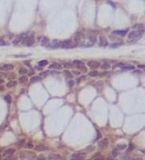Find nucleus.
<instances>
[{"label": "nucleus", "instance_id": "nucleus-1", "mask_svg": "<svg viewBox=\"0 0 145 160\" xmlns=\"http://www.w3.org/2000/svg\"><path fill=\"white\" fill-rule=\"evenodd\" d=\"M143 32H144V30H141V29L134 30V31H131V32L128 35V38H129V40H131V41L138 40L140 37L143 35Z\"/></svg>", "mask_w": 145, "mask_h": 160}, {"label": "nucleus", "instance_id": "nucleus-2", "mask_svg": "<svg viewBox=\"0 0 145 160\" xmlns=\"http://www.w3.org/2000/svg\"><path fill=\"white\" fill-rule=\"evenodd\" d=\"M34 37L33 36H29L28 34L24 37V38L22 39V45H24V46H26V47H30V46H32L33 44H34Z\"/></svg>", "mask_w": 145, "mask_h": 160}, {"label": "nucleus", "instance_id": "nucleus-3", "mask_svg": "<svg viewBox=\"0 0 145 160\" xmlns=\"http://www.w3.org/2000/svg\"><path fill=\"white\" fill-rule=\"evenodd\" d=\"M71 160H83L85 158V153L84 152H76L74 154H72Z\"/></svg>", "mask_w": 145, "mask_h": 160}, {"label": "nucleus", "instance_id": "nucleus-4", "mask_svg": "<svg viewBox=\"0 0 145 160\" xmlns=\"http://www.w3.org/2000/svg\"><path fill=\"white\" fill-rule=\"evenodd\" d=\"M75 47V45H72V40H67V41H61V45L60 48H70Z\"/></svg>", "mask_w": 145, "mask_h": 160}, {"label": "nucleus", "instance_id": "nucleus-5", "mask_svg": "<svg viewBox=\"0 0 145 160\" xmlns=\"http://www.w3.org/2000/svg\"><path fill=\"white\" fill-rule=\"evenodd\" d=\"M128 33V29H123V30H115L112 32L113 35H116V36H121V37H123L125 36L126 34Z\"/></svg>", "mask_w": 145, "mask_h": 160}, {"label": "nucleus", "instance_id": "nucleus-6", "mask_svg": "<svg viewBox=\"0 0 145 160\" xmlns=\"http://www.w3.org/2000/svg\"><path fill=\"white\" fill-rule=\"evenodd\" d=\"M35 150H37V151H45L48 150V147L45 145H36L35 147Z\"/></svg>", "mask_w": 145, "mask_h": 160}, {"label": "nucleus", "instance_id": "nucleus-7", "mask_svg": "<svg viewBox=\"0 0 145 160\" xmlns=\"http://www.w3.org/2000/svg\"><path fill=\"white\" fill-rule=\"evenodd\" d=\"M107 145H108V140L106 138H104V139H103L102 141L99 142V147H100V149H104V147L107 146Z\"/></svg>", "mask_w": 145, "mask_h": 160}, {"label": "nucleus", "instance_id": "nucleus-8", "mask_svg": "<svg viewBox=\"0 0 145 160\" xmlns=\"http://www.w3.org/2000/svg\"><path fill=\"white\" fill-rule=\"evenodd\" d=\"M14 66L11 65V64H4L2 66H0V70L1 71H10V70H13Z\"/></svg>", "mask_w": 145, "mask_h": 160}, {"label": "nucleus", "instance_id": "nucleus-9", "mask_svg": "<svg viewBox=\"0 0 145 160\" xmlns=\"http://www.w3.org/2000/svg\"><path fill=\"white\" fill-rule=\"evenodd\" d=\"M15 150L14 149H9V150H6L4 152H3V156L7 157V156H12L14 153H15Z\"/></svg>", "mask_w": 145, "mask_h": 160}, {"label": "nucleus", "instance_id": "nucleus-10", "mask_svg": "<svg viewBox=\"0 0 145 160\" xmlns=\"http://www.w3.org/2000/svg\"><path fill=\"white\" fill-rule=\"evenodd\" d=\"M88 66L92 69H96V68H98L100 66V63L99 62H97V61H89L88 62Z\"/></svg>", "mask_w": 145, "mask_h": 160}, {"label": "nucleus", "instance_id": "nucleus-11", "mask_svg": "<svg viewBox=\"0 0 145 160\" xmlns=\"http://www.w3.org/2000/svg\"><path fill=\"white\" fill-rule=\"evenodd\" d=\"M107 40L105 39V37H104V36H101L100 37V45L102 46V47H106L107 46Z\"/></svg>", "mask_w": 145, "mask_h": 160}, {"label": "nucleus", "instance_id": "nucleus-12", "mask_svg": "<svg viewBox=\"0 0 145 160\" xmlns=\"http://www.w3.org/2000/svg\"><path fill=\"white\" fill-rule=\"evenodd\" d=\"M48 44H50V40H48V38H46V37H43L42 40H41V45L44 46V47H46V46H48Z\"/></svg>", "mask_w": 145, "mask_h": 160}, {"label": "nucleus", "instance_id": "nucleus-13", "mask_svg": "<svg viewBox=\"0 0 145 160\" xmlns=\"http://www.w3.org/2000/svg\"><path fill=\"white\" fill-rule=\"evenodd\" d=\"M62 68V66L60 65L59 63H52L51 65H50V69H57V70H60Z\"/></svg>", "mask_w": 145, "mask_h": 160}, {"label": "nucleus", "instance_id": "nucleus-14", "mask_svg": "<svg viewBox=\"0 0 145 160\" xmlns=\"http://www.w3.org/2000/svg\"><path fill=\"white\" fill-rule=\"evenodd\" d=\"M72 64L76 65V66H78V67H82L84 65L83 62L80 61V60H74V61H72Z\"/></svg>", "mask_w": 145, "mask_h": 160}, {"label": "nucleus", "instance_id": "nucleus-15", "mask_svg": "<svg viewBox=\"0 0 145 160\" xmlns=\"http://www.w3.org/2000/svg\"><path fill=\"white\" fill-rule=\"evenodd\" d=\"M60 45H61V41H53L51 48H60Z\"/></svg>", "mask_w": 145, "mask_h": 160}, {"label": "nucleus", "instance_id": "nucleus-16", "mask_svg": "<svg viewBox=\"0 0 145 160\" xmlns=\"http://www.w3.org/2000/svg\"><path fill=\"white\" fill-rule=\"evenodd\" d=\"M41 80H42V77H40V76H34V77L31 78V82H39V81H41Z\"/></svg>", "mask_w": 145, "mask_h": 160}, {"label": "nucleus", "instance_id": "nucleus-17", "mask_svg": "<svg viewBox=\"0 0 145 160\" xmlns=\"http://www.w3.org/2000/svg\"><path fill=\"white\" fill-rule=\"evenodd\" d=\"M48 159H55V160H57V159H61V156L60 155H58V154H52V155H50V157H48Z\"/></svg>", "mask_w": 145, "mask_h": 160}, {"label": "nucleus", "instance_id": "nucleus-18", "mask_svg": "<svg viewBox=\"0 0 145 160\" xmlns=\"http://www.w3.org/2000/svg\"><path fill=\"white\" fill-rule=\"evenodd\" d=\"M16 82L15 81H10L8 83H7V87H14L15 85H16Z\"/></svg>", "mask_w": 145, "mask_h": 160}, {"label": "nucleus", "instance_id": "nucleus-19", "mask_svg": "<svg viewBox=\"0 0 145 160\" xmlns=\"http://www.w3.org/2000/svg\"><path fill=\"white\" fill-rule=\"evenodd\" d=\"M88 75L90 76V77H96V76H98L99 74H98V72H97L96 70H94V71H91V72H89V74Z\"/></svg>", "mask_w": 145, "mask_h": 160}, {"label": "nucleus", "instance_id": "nucleus-20", "mask_svg": "<svg viewBox=\"0 0 145 160\" xmlns=\"http://www.w3.org/2000/svg\"><path fill=\"white\" fill-rule=\"evenodd\" d=\"M19 82H22V83H23V82H27V77H26V76H21V77L19 78Z\"/></svg>", "mask_w": 145, "mask_h": 160}, {"label": "nucleus", "instance_id": "nucleus-21", "mask_svg": "<svg viewBox=\"0 0 145 160\" xmlns=\"http://www.w3.org/2000/svg\"><path fill=\"white\" fill-rule=\"evenodd\" d=\"M39 65L42 66V67H44V66L47 65V61H46V60H41L40 62H39Z\"/></svg>", "mask_w": 145, "mask_h": 160}, {"label": "nucleus", "instance_id": "nucleus-22", "mask_svg": "<svg viewBox=\"0 0 145 160\" xmlns=\"http://www.w3.org/2000/svg\"><path fill=\"white\" fill-rule=\"evenodd\" d=\"M4 99H5V101L7 102V103H11V101H12V98H11V96L10 95H6L5 97H4Z\"/></svg>", "mask_w": 145, "mask_h": 160}, {"label": "nucleus", "instance_id": "nucleus-23", "mask_svg": "<svg viewBox=\"0 0 145 160\" xmlns=\"http://www.w3.org/2000/svg\"><path fill=\"white\" fill-rule=\"evenodd\" d=\"M123 70H134L135 67L134 66H122Z\"/></svg>", "mask_w": 145, "mask_h": 160}, {"label": "nucleus", "instance_id": "nucleus-24", "mask_svg": "<svg viewBox=\"0 0 145 160\" xmlns=\"http://www.w3.org/2000/svg\"><path fill=\"white\" fill-rule=\"evenodd\" d=\"M68 85H69V87H71V88H72V87L75 85V82L72 81V80H70V81L68 82Z\"/></svg>", "mask_w": 145, "mask_h": 160}, {"label": "nucleus", "instance_id": "nucleus-25", "mask_svg": "<svg viewBox=\"0 0 145 160\" xmlns=\"http://www.w3.org/2000/svg\"><path fill=\"white\" fill-rule=\"evenodd\" d=\"M89 38H90L91 42L94 43V42L96 41V35H95V34H93V35H89Z\"/></svg>", "mask_w": 145, "mask_h": 160}, {"label": "nucleus", "instance_id": "nucleus-26", "mask_svg": "<svg viewBox=\"0 0 145 160\" xmlns=\"http://www.w3.org/2000/svg\"><path fill=\"white\" fill-rule=\"evenodd\" d=\"M2 160H17V157H15V156H7V158H4Z\"/></svg>", "mask_w": 145, "mask_h": 160}, {"label": "nucleus", "instance_id": "nucleus-27", "mask_svg": "<svg viewBox=\"0 0 145 160\" xmlns=\"http://www.w3.org/2000/svg\"><path fill=\"white\" fill-rule=\"evenodd\" d=\"M102 68L103 69H108V68H110V64H108V63H104L102 65Z\"/></svg>", "mask_w": 145, "mask_h": 160}, {"label": "nucleus", "instance_id": "nucleus-28", "mask_svg": "<svg viewBox=\"0 0 145 160\" xmlns=\"http://www.w3.org/2000/svg\"><path fill=\"white\" fill-rule=\"evenodd\" d=\"M25 73H27V70H26V69H24V68L19 69V74H21V75H24Z\"/></svg>", "mask_w": 145, "mask_h": 160}, {"label": "nucleus", "instance_id": "nucleus-29", "mask_svg": "<svg viewBox=\"0 0 145 160\" xmlns=\"http://www.w3.org/2000/svg\"><path fill=\"white\" fill-rule=\"evenodd\" d=\"M126 145H118L117 146V150H124V149H126Z\"/></svg>", "mask_w": 145, "mask_h": 160}, {"label": "nucleus", "instance_id": "nucleus-30", "mask_svg": "<svg viewBox=\"0 0 145 160\" xmlns=\"http://www.w3.org/2000/svg\"><path fill=\"white\" fill-rule=\"evenodd\" d=\"M64 74H65V76H66V77H68V78H72V75L70 74L69 71H64Z\"/></svg>", "mask_w": 145, "mask_h": 160}, {"label": "nucleus", "instance_id": "nucleus-31", "mask_svg": "<svg viewBox=\"0 0 145 160\" xmlns=\"http://www.w3.org/2000/svg\"><path fill=\"white\" fill-rule=\"evenodd\" d=\"M24 146H25L26 149H33V145L32 144H26V145H24Z\"/></svg>", "mask_w": 145, "mask_h": 160}, {"label": "nucleus", "instance_id": "nucleus-32", "mask_svg": "<svg viewBox=\"0 0 145 160\" xmlns=\"http://www.w3.org/2000/svg\"><path fill=\"white\" fill-rule=\"evenodd\" d=\"M46 158L45 157V156H43V155H40V156H38L37 157V160H45Z\"/></svg>", "mask_w": 145, "mask_h": 160}, {"label": "nucleus", "instance_id": "nucleus-33", "mask_svg": "<svg viewBox=\"0 0 145 160\" xmlns=\"http://www.w3.org/2000/svg\"><path fill=\"white\" fill-rule=\"evenodd\" d=\"M91 150H94V146H92V145H91V146H88L85 150H87V151H91Z\"/></svg>", "mask_w": 145, "mask_h": 160}, {"label": "nucleus", "instance_id": "nucleus-34", "mask_svg": "<svg viewBox=\"0 0 145 160\" xmlns=\"http://www.w3.org/2000/svg\"><path fill=\"white\" fill-rule=\"evenodd\" d=\"M29 54H26V55H14L15 57H26V56H28Z\"/></svg>", "mask_w": 145, "mask_h": 160}, {"label": "nucleus", "instance_id": "nucleus-35", "mask_svg": "<svg viewBox=\"0 0 145 160\" xmlns=\"http://www.w3.org/2000/svg\"><path fill=\"white\" fill-rule=\"evenodd\" d=\"M132 149H134V145H130V147L128 149V151H131Z\"/></svg>", "mask_w": 145, "mask_h": 160}, {"label": "nucleus", "instance_id": "nucleus-36", "mask_svg": "<svg viewBox=\"0 0 145 160\" xmlns=\"http://www.w3.org/2000/svg\"><path fill=\"white\" fill-rule=\"evenodd\" d=\"M94 160H103V157H102V156L100 155V156H99V158H97V157H95V159H94Z\"/></svg>", "mask_w": 145, "mask_h": 160}, {"label": "nucleus", "instance_id": "nucleus-37", "mask_svg": "<svg viewBox=\"0 0 145 160\" xmlns=\"http://www.w3.org/2000/svg\"><path fill=\"white\" fill-rule=\"evenodd\" d=\"M117 66L118 67H122V66H124V64L123 63H119V64H117Z\"/></svg>", "mask_w": 145, "mask_h": 160}, {"label": "nucleus", "instance_id": "nucleus-38", "mask_svg": "<svg viewBox=\"0 0 145 160\" xmlns=\"http://www.w3.org/2000/svg\"><path fill=\"white\" fill-rule=\"evenodd\" d=\"M1 83H3V80H2L1 78H0V84H1Z\"/></svg>", "mask_w": 145, "mask_h": 160}, {"label": "nucleus", "instance_id": "nucleus-39", "mask_svg": "<svg viewBox=\"0 0 145 160\" xmlns=\"http://www.w3.org/2000/svg\"><path fill=\"white\" fill-rule=\"evenodd\" d=\"M75 74H76V75H78V74H80V72H77H77H75Z\"/></svg>", "mask_w": 145, "mask_h": 160}, {"label": "nucleus", "instance_id": "nucleus-40", "mask_svg": "<svg viewBox=\"0 0 145 160\" xmlns=\"http://www.w3.org/2000/svg\"><path fill=\"white\" fill-rule=\"evenodd\" d=\"M138 67H139V68H142V69H143V68H144V66H143V65H139V66H138Z\"/></svg>", "mask_w": 145, "mask_h": 160}, {"label": "nucleus", "instance_id": "nucleus-41", "mask_svg": "<svg viewBox=\"0 0 145 160\" xmlns=\"http://www.w3.org/2000/svg\"><path fill=\"white\" fill-rule=\"evenodd\" d=\"M2 39H3V37H0V41H2Z\"/></svg>", "mask_w": 145, "mask_h": 160}, {"label": "nucleus", "instance_id": "nucleus-42", "mask_svg": "<svg viewBox=\"0 0 145 160\" xmlns=\"http://www.w3.org/2000/svg\"><path fill=\"white\" fill-rule=\"evenodd\" d=\"M57 160H61V159H57Z\"/></svg>", "mask_w": 145, "mask_h": 160}]
</instances>
